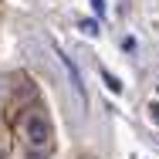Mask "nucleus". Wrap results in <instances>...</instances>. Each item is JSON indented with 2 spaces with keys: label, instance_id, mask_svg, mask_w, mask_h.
<instances>
[{
  "label": "nucleus",
  "instance_id": "nucleus-1",
  "mask_svg": "<svg viewBox=\"0 0 159 159\" xmlns=\"http://www.w3.org/2000/svg\"><path fill=\"white\" fill-rule=\"evenodd\" d=\"M14 132H17L20 146L27 149V156H34V159H44L54 149V142H51V122H48V115H44L41 105H24L17 112V119H14Z\"/></svg>",
  "mask_w": 159,
  "mask_h": 159
},
{
  "label": "nucleus",
  "instance_id": "nucleus-2",
  "mask_svg": "<svg viewBox=\"0 0 159 159\" xmlns=\"http://www.w3.org/2000/svg\"><path fill=\"white\" fill-rule=\"evenodd\" d=\"M54 58H58V64H61L64 71H68V81H71V92H75V98H78V105L85 108V105H88V95H85V85H81V75H78V68L71 64V58L64 54L61 48H54Z\"/></svg>",
  "mask_w": 159,
  "mask_h": 159
},
{
  "label": "nucleus",
  "instance_id": "nucleus-3",
  "mask_svg": "<svg viewBox=\"0 0 159 159\" xmlns=\"http://www.w3.org/2000/svg\"><path fill=\"white\" fill-rule=\"evenodd\" d=\"M102 78H105V85H108V92H115V95L122 92V85H119V78H115L112 71H105V68H102Z\"/></svg>",
  "mask_w": 159,
  "mask_h": 159
},
{
  "label": "nucleus",
  "instance_id": "nucleus-4",
  "mask_svg": "<svg viewBox=\"0 0 159 159\" xmlns=\"http://www.w3.org/2000/svg\"><path fill=\"white\" fill-rule=\"evenodd\" d=\"M81 31L88 34V37H95L98 34V20H81Z\"/></svg>",
  "mask_w": 159,
  "mask_h": 159
},
{
  "label": "nucleus",
  "instance_id": "nucleus-5",
  "mask_svg": "<svg viewBox=\"0 0 159 159\" xmlns=\"http://www.w3.org/2000/svg\"><path fill=\"white\" fill-rule=\"evenodd\" d=\"M92 10H95L98 17H102V14H105V0H92Z\"/></svg>",
  "mask_w": 159,
  "mask_h": 159
},
{
  "label": "nucleus",
  "instance_id": "nucleus-6",
  "mask_svg": "<svg viewBox=\"0 0 159 159\" xmlns=\"http://www.w3.org/2000/svg\"><path fill=\"white\" fill-rule=\"evenodd\" d=\"M149 115H152V122L159 125V105H152V108H149Z\"/></svg>",
  "mask_w": 159,
  "mask_h": 159
}]
</instances>
